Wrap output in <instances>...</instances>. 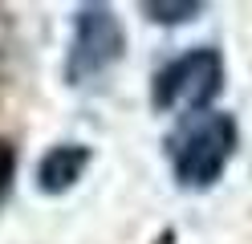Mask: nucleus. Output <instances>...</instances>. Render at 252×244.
<instances>
[{"label": "nucleus", "mask_w": 252, "mask_h": 244, "mask_svg": "<svg viewBox=\"0 0 252 244\" xmlns=\"http://www.w3.org/2000/svg\"><path fill=\"white\" fill-rule=\"evenodd\" d=\"M236 118L220 110H203L195 118H187L175 135L167 139V155L175 179L183 187H212L220 175H224L228 159L236 155Z\"/></svg>", "instance_id": "f257e3e1"}, {"label": "nucleus", "mask_w": 252, "mask_h": 244, "mask_svg": "<svg viewBox=\"0 0 252 244\" xmlns=\"http://www.w3.org/2000/svg\"><path fill=\"white\" fill-rule=\"evenodd\" d=\"M224 90V57L216 49H191L175 61H167L155 73L151 102L155 110H199L212 106Z\"/></svg>", "instance_id": "f03ea898"}, {"label": "nucleus", "mask_w": 252, "mask_h": 244, "mask_svg": "<svg viewBox=\"0 0 252 244\" xmlns=\"http://www.w3.org/2000/svg\"><path fill=\"white\" fill-rule=\"evenodd\" d=\"M122 25L114 8L106 4H82L73 16V45H69V57H65V77L73 86H86L90 77L106 73L110 65L122 57Z\"/></svg>", "instance_id": "7ed1b4c3"}, {"label": "nucleus", "mask_w": 252, "mask_h": 244, "mask_svg": "<svg viewBox=\"0 0 252 244\" xmlns=\"http://www.w3.org/2000/svg\"><path fill=\"white\" fill-rule=\"evenodd\" d=\"M86 167H90V146H82V142L53 146V151L41 159V167H37V187L49 191V195H61V191H69L77 179H82Z\"/></svg>", "instance_id": "20e7f679"}, {"label": "nucleus", "mask_w": 252, "mask_h": 244, "mask_svg": "<svg viewBox=\"0 0 252 244\" xmlns=\"http://www.w3.org/2000/svg\"><path fill=\"white\" fill-rule=\"evenodd\" d=\"M143 12L151 16V21H159V25H179V21H191V16L203 12V4H143Z\"/></svg>", "instance_id": "39448f33"}, {"label": "nucleus", "mask_w": 252, "mask_h": 244, "mask_svg": "<svg viewBox=\"0 0 252 244\" xmlns=\"http://www.w3.org/2000/svg\"><path fill=\"white\" fill-rule=\"evenodd\" d=\"M12 167H17V159H12V146L0 139V195H4L8 183H12Z\"/></svg>", "instance_id": "423d86ee"}]
</instances>
